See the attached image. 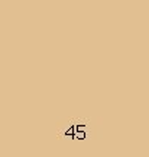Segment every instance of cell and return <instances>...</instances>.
<instances>
[]
</instances>
